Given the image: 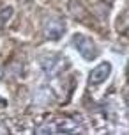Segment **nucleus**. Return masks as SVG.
I'll list each match as a JSON object with an SVG mask.
<instances>
[{"mask_svg":"<svg viewBox=\"0 0 129 135\" xmlns=\"http://www.w3.org/2000/svg\"><path fill=\"white\" fill-rule=\"evenodd\" d=\"M110 73H111V64L110 62H101L99 66H95L90 71V75H88V84L90 85H99V84H103L110 76Z\"/></svg>","mask_w":129,"mask_h":135,"instance_id":"7ed1b4c3","label":"nucleus"},{"mask_svg":"<svg viewBox=\"0 0 129 135\" xmlns=\"http://www.w3.org/2000/svg\"><path fill=\"white\" fill-rule=\"evenodd\" d=\"M66 32V23L60 18H50L44 23V37L50 41H58Z\"/></svg>","mask_w":129,"mask_h":135,"instance_id":"f03ea898","label":"nucleus"},{"mask_svg":"<svg viewBox=\"0 0 129 135\" xmlns=\"http://www.w3.org/2000/svg\"><path fill=\"white\" fill-rule=\"evenodd\" d=\"M73 46L82 54L83 59H87V61H92L95 55H97V50H95L94 43L88 39L87 36H83V34H74L73 36Z\"/></svg>","mask_w":129,"mask_h":135,"instance_id":"f257e3e1","label":"nucleus"},{"mask_svg":"<svg viewBox=\"0 0 129 135\" xmlns=\"http://www.w3.org/2000/svg\"><path fill=\"white\" fill-rule=\"evenodd\" d=\"M11 16H13V7L11 6L0 9V28H4V25H7V21L11 20Z\"/></svg>","mask_w":129,"mask_h":135,"instance_id":"39448f33","label":"nucleus"},{"mask_svg":"<svg viewBox=\"0 0 129 135\" xmlns=\"http://www.w3.org/2000/svg\"><path fill=\"white\" fill-rule=\"evenodd\" d=\"M51 126H53V133H71L76 130V123L73 119H58Z\"/></svg>","mask_w":129,"mask_h":135,"instance_id":"20e7f679","label":"nucleus"}]
</instances>
